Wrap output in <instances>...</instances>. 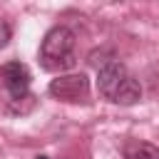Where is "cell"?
<instances>
[{
    "label": "cell",
    "mask_w": 159,
    "mask_h": 159,
    "mask_svg": "<svg viewBox=\"0 0 159 159\" xmlns=\"http://www.w3.org/2000/svg\"><path fill=\"white\" fill-rule=\"evenodd\" d=\"M40 65L50 72H62L75 65V32L65 25L52 27L40 45Z\"/></svg>",
    "instance_id": "cell-1"
},
{
    "label": "cell",
    "mask_w": 159,
    "mask_h": 159,
    "mask_svg": "<svg viewBox=\"0 0 159 159\" xmlns=\"http://www.w3.org/2000/svg\"><path fill=\"white\" fill-rule=\"evenodd\" d=\"M47 92L60 102H84L89 97V80L87 75H60L50 82Z\"/></svg>",
    "instance_id": "cell-2"
},
{
    "label": "cell",
    "mask_w": 159,
    "mask_h": 159,
    "mask_svg": "<svg viewBox=\"0 0 159 159\" xmlns=\"http://www.w3.org/2000/svg\"><path fill=\"white\" fill-rule=\"evenodd\" d=\"M129 77H132V75L127 72V67H124L122 62H117V60L104 62V65L99 67V72H97V87H99V94H102L104 99L114 102L117 94L122 92V87L127 84Z\"/></svg>",
    "instance_id": "cell-3"
},
{
    "label": "cell",
    "mask_w": 159,
    "mask_h": 159,
    "mask_svg": "<svg viewBox=\"0 0 159 159\" xmlns=\"http://www.w3.org/2000/svg\"><path fill=\"white\" fill-rule=\"evenodd\" d=\"M2 84L7 89V97L12 102H22L30 99V70L22 62H7L0 70Z\"/></svg>",
    "instance_id": "cell-4"
},
{
    "label": "cell",
    "mask_w": 159,
    "mask_h": 159,
    "mask_svg": "<svg viewBox=\"0 0 159 159\" xmlns=\"http://www.w3.org/2000/svg\"><path fill=\"white\" fill-rule=\"evenodd\" d=\"M124 159H159V147L142 142V139H127L122 147Z\"/></svg>",
    "instance_id": "cell-5"
},
{
    "label": "cell",
    "mask_w": 159,
    "mask_h": 159,
    "mask_svg": "<svg viewBox=\"0 0 159 159\" xmlns=\"http://www.w3.org/2000/svg\"><path fill=\"white\" fill-rule=\"evenodd\" d=\"M10 40V25L7 22H0V47H5Z\"/></svg>",
    "instance_id": "cell-6"
},
{
    "label": "cell",
    "mask_w": 159,
    "mask_h": 159,
    "mask_svg": "<svg viewBox=\"0 0 159 159\" xmlns=\"http://www.w3.org/2000/svg\"><path fill=\"white\" fill-rule=\"evenodd\" d=\"M37 159H47V157H37Z\"/></svg>",
    "instance_id": "cell-7"
}]
</instances>
